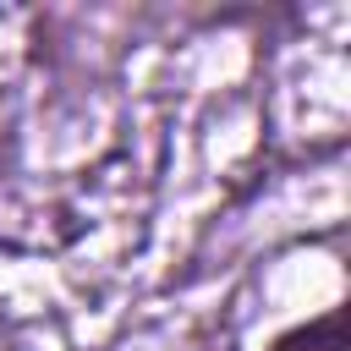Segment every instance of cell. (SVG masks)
<instances>
[{
  "label": "cell",
  "mask_w": 351,
  "mask_h": 351,
  "mask_svg": "<svg viewBox=\"0 0 351 351\" xmlns=\"http://www.w3.org/2000/svg\"><path fill=\"white\" fill-rule=\"evenodd\" d=\"M269 351H346V313L329 307V313H318V318L285 329Z\"/></svg>",
  "instance_id": "1"
}]
</instances>
